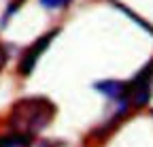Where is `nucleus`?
Here are the masks:
<instances>
[{
	"mask_svg": "<svg viewBox=\"0 0 153 147\" xmlns=\"http://www.w3.org/2000/svg\"><path fill=\"white\" fill-rule=\"evenodd\" d=\"M94 90H98L108 100L119 102V109H128V104H130V90H128V83H123V81H115V79L98 81V83H94Z\"/></svg>",
	"mask_w": 153,
	"mask_h": 147,
	"instance_id": "nucleus-4",
	"label": "nucleus"
},
{
	"mask_svg": "<svg viewBox=\"0 0 153 147\" xmlns=\"http://www.w3.org/2000/svg\"><path fill=\"white\" fill-rule=\"evenodd\" d=\"M117 7H119V11H123V13H126L128 17H132V19H134V22H136L138 26H143V28H145V30H147L149 34H153V28H151V26H149V24H147L145 19H140V17H136V15H134V13H132V11L128 9V7H123V4H117Z\"/></svg>",
	"mask_w": 153,
	"mask_h": 147,
	"instance_id": "nucleus-8",
	"label": "nucleus"
},
{
	"mask_svg": "<svg viewBox=\"0 0 153 147\" xmlns=\"http://www.w3.org/2000/svg\"><path fill=\"white\" fill-rule=\"evenodd\" d=\"M53 115H55V104L49 98L32 96V98L19 100L13 107L9 124L15 134H24V137L32 139L34 134H38L51 124Z\"/></svg>",
	"mask_w": 153,
	"mask_h": 147,
	"instance_id": "nucleus-1",
	"label": "nucleus"
},
{
	"mask_svg": "<svg viewBox=\"0 0 153 147\" xmlns=\"http://www.w3.org/2000/svg\"><path fill=\"white\" fill-rule=\"evenodd\" d=\"M24 2H26V0H13V2L7 7V11H4V15H2V19H0V28H4V26L9 24V19L15 15V11H17L19 7H22Z\"/></svg>",
	"mask_w": 153,
	"mask_h": 147,
	"instance_id": "nucleus-6",
	"label": "nucleus"
},
{
	"mask_svg": "<svg viewBox=\"0 0 153 147\" xmlns=\"http://www.w3.org/2000/svg\"><path fill=\"white\" fill-rule=\"evenodd\" d=\"M38 2H41V7L53 11V9H64V7H68L72 0H38Z\"/></svg>",
	"mask_w": 153,
	"mask_h": 147,
	"instance_id": "nucleus-7",
	"label": "nucleus"
},
{
	"mask_svg": "<svg viewBox=\"0 0 153 147\" xmlns=\"http://www.w3.org/2000/svg\"><path fill=\"white\" fill-rule=\"evenodd\" d=\"M60 34V30L57 28H53L51 32H47L45 36H41V39H38L26 53H24V58H22V64H19V72H22V75H30V72L34 70V66H36V62H38V58L43 56L45 53V49L49 47V43L55 39V36Z\"/></svg>",
	"mask_w": 153,
	"mask_h": 147,
	"instance_id": "nucleus-3",
	"label": "nucleus"
},
{
	"mask_svg": "<svg viewBox=\"0 0 153 147\" xmlns=\"http://www.w3.org/2000/svg\"><path fill=\"white\" fill-rule=\"evenodd\" d=\"M30 139L24 134H7V137H0V147H28Z\"/></svg>",
	"mask_w": 153,
	"mask_h": 147,
	"instance_id": "nucleus-5",
	"label": "nucleus"
},
{
	"mask_svg": "<svg viewBox=\"0 0 153 147\" xmlns=\"http://www.w3.org/2000/svg\"><path fill=\"white\" fill-rule=\"evenodd\" d=\"M128 90H130V100L136 107H145L149 102L153 90V60L132 81H128Z\"/></svg>",
	"mask_w": 153,
	"mask_h": 147,
	"instance_id": "nucleus-2",
	"label": "nucleus"
},
{
	"mask_svg": "<svg viewBox=\"0 0 153 147\" xmlns=\"http://www.w3.org/2000/svg\"><path fill=\"white\" fill-rule=\"evenodd\" d=\"M4 62H7V51L2 49V45H0V68L4 66Z\"/></svg>",
	"mask_w": 153,
	"mask_h": 147,
	"instance_id": "nucleus-9",
	"label": "nucleus"
}]
</instances>
